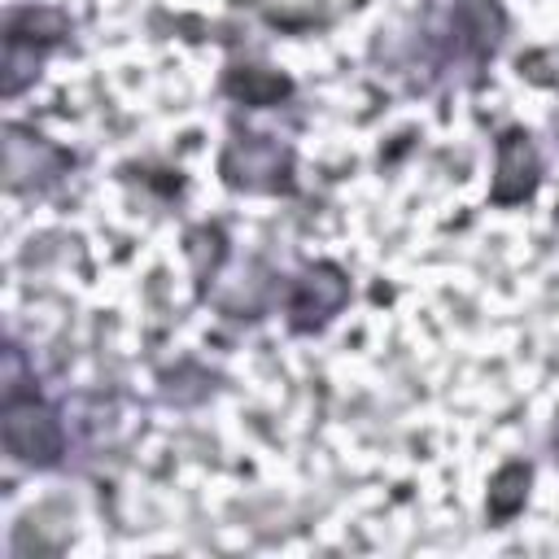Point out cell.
Masks as SVG:
<instances>
[{
  "label": "cell",
  "mask_w": 559,
  "mask_h": 559,
  "mask_svg": "<svg viewBox=\"0 0 559 559\" xmlns=\"http://www.w3.org/2000/svg\"><path fill=\"white\" fill-rule=\"evenodd\" d=\"M74 22L66 9L52 4H9L4 9V66H0V96L17 100L39 74L44 61L70 44Z\"/></svg>",
  "instance_id": "obj_3"
},
{
  "label": "cell",
  "mask_w": 559,
  "mask_h": 559,
  "mask_svg": "<svg viewBox=\"0 0 559 559\" xmlns=\"http://www.w3.org/2000/svg\"><path fill=\"white\" fill-rule=\"evenodd\" d=\"M218 92L240 109H275L297 92V83L266 61H231L218 79Z\"/></svg>",
  "instance_id": "obj_8"
},
{
  "label": "cell",
  "mask_w": 559,
  "mask_h": 559,
  "mask_svg": "<svg viewBox=\"0 0 559 559\" xmlns=\"http://www.w3.org/2000/svg\"><path fill=\"white\" fill-rule=\"evenodd\" d=\"M502 31H507V17L498 0H454L450 9L428 13L419 22V35H411V48L419 57V70L432 79L459 74V70L480 74L498 52Z\"/></svg>",
  "instance_id": "obj_1"
},
{
  "label": "cell",
  "mask_w": 559,
  "mask_h": 559,
  "mask_svg": "<svg viewBox=\"0 0 559 559\" xmlns=\"http://www.w3.org/2000/svg\"><path fill=\"white\" fill-rule=\"evenodd\" d=\"M218 179L245 197H297V148L280 135L231 127L218 148Z\"/></svg>",
  "instance_id": "obj_4"
},
{
  "label": "cell",
  "mask_w": 559,
  "mask_h": 559,
  "mask_svg": "<svg viewBox=\"0 0 559 559\" xmlns=\"http://www.w3.org/2000/svg\"><path fill=\"white\" fill-rule=\"evenodd\" d=\"M227 253H231V240H227V227L223 223H192L183 231V262L192 271V284H197V297H210L223 266H227Z\"/></svg>",
  "instance_id": "obj_9"
},
{
  "label": "cell",
  "mask_w": 559,
  "mask_h": 559,
  "mask_svg": "<svg viewBox=\"0 0 559 559\" xmlns=\"http://www.w3.org/2000/svg\"><path fill=\"white\" fill-rule=\"evenodd\" d=\"M0 135H4L0 140L4 144V188L13 197H44L79 166V157L66 144L48 140L44 131H35L17 118H9Z\"/></svg>",
  "instance_id": "obj_6"
},
{
  "label": "cell",
  "mask_w": 559,
  "mask_h": 559,
  "mask_svg": "<svg viewBox=\"0 0 559 559\" xmlns=\"http://www.w3.org/2000/svg\"><path fill=\"white\" fill-rule=\"evenodd\" d=\"M550 127H555V140H559V114H555V118H550Z\"/></svg>",
  "instance_id": "obj_12"
},
{
  "label": "cell",
  "mask_w": 559,
  "mask_h": 559,
  "mask_svg": "<svg viewBox=\"0 0 559 559\" xmlns=\"http://www.w3.org/2000/svg\"><path fill=\"white\" fill-rule=\"evenodd\" d=\"M546 179V157L537 148V135L528 127H502L493 140V179H489V205L511 210L537 197Z\"/></svg>",
  "instance_id": "obj_7"
},
{
  "label": "cell",
  "mask_w": 559,
  "mask_h": 559,
  "mask_svg": "<svg viewBox=\"0 0 559 559\" xmlns=\"http://www.w3.org/2000/svg\"><path fill=\"white\" fill-rule=\"evenodd\" d=\"M354 297V284H349V271L319 258V262H306L297 275H288L280 284V314H284V328L293 336H314L323 328L336 323V314L349 306Z\"/></svg>",
  "instance_id": "obj_5"
},
{
  "label": "cell",
  "mask_w": 559,
  "mask_h": 559,
  "mask_svg": "<svg viewBox=\"0 0 559 559\" xmlns=\"http://www.w3.org/2000/svg\"><path fill=\"white\" fill-rule=\"evenodd\" d=\"M528 493H533V463L528 459H507L493 476H489V489H485V520L489 524H511L524 507H528Z\"/></svg>",
  "instance_id": "obj_10"
},
{
  "label": "cell",
  "mask_w": 559,
  "mask_h": 559,
  "mask_svg": "<svg viewBox=\"0 0 559 559\" xmlns=\"http://www.w3.org/2000/svg\"><path fill=\"white\" fill-rule=\"evenodd\" d=\"M0 445L26 472H57L70 454V424L57 402L35 384L0 393Z\"/></svg>",
  "instance_id": "obj_2"
},
{
  "label": "cell",
  "mask_w": 559,
  "mask_h": 559,
  "mask_svg": "<svg viewBox=\"0 0 559 559\" xmlns=\"http://www.w3.org/2000/svg\"><path fill=\"white\" fill-rule=\"evenodd\" d=\"M550 454H555V463H559V415H555V428H550Z\"/></svg>",
  "instance_id": "obj_11"
}]
</instances>
